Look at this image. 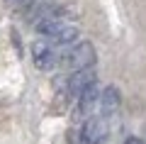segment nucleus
I'll return each instance as SVG.
<instances>
[{
	"label": "nucleus",
	"instance_id": "8",
	"mask_svg": "<svg viewBox=\"0 0 146 144\" xmlns=\"http://www.w3.org/2000/svg\"><path fill=\"white\" fill-rule=\"evenodd\" d=\"M10 5H29V3H34V0H7Z\"/></svg>",
	"mask_w": 146,
	"mask_h": 144
},
{
	"label": "nucleus",
	"instance_id": "9",
	"mask_svg": "<svg viewBox=\"0 0 146 144\" xmlns=\"http://www.w3.org/2000/svg\"><path fill=\"white\" fill-rule=\"evenodd\" d=\"M124 144H144V142L139 137H129V139H124Z\"/></svg>",
	"mask_w": 146,
	"mask_h": 144
},
{
	"label": "nucleus",
	"instance_id": "4",
	"mask_svg": "<svg viewBox=\"0 0 146 144\" xmlns=\"http://www.w3.org/2000/svg\"><path fill=\"white\" fill-rule=\"evenodd\" d=\"M95 81H98L95 68H83V71H73V73H71L66 88H68V93H71V95L80 98V95H83L90 86H95Z\"/></svg>",
	"mask_w": 146,
	"mask_h": 144
},
{
	"label": "nucleus",
	"instance_id": "2",
	"mask_svg": "<svg viewBox=\"0 0 146 144\" xmlns=\"http://www.w3.org/2000/svg\"><path fill=\"white\" fill-rule=\"evenodd\" d=\"M32 59H34V66L39 68V71H49V68H54L56 61H58L54 44L46 42V39H36L34 44H32Z\"/></svg>",
	"mask_w": 146,
	"mask_h": 144
},
{
	"label": "nucleus",
	"instance_id": "3",
	"mask_svg": "<svg viewBox=\"0 0 146 144\" xmlns=\"http://www.w3.org/2000/svg\"><path fill=\"white\" fill-rule=\"evenodd\" d=\"M107 132H110L107 120H105L102 115H93V117H88L85 125H83L80 142H83V144H100V142H105Z\"/></svg>",
	"mask_w": 146,
	"mask_h": 144
},
{
	"label": "nucleus",
	"instance_id": "6",
	"mask_svg": "<svg viewBox=\"0 0 146 144\" xmlns=\"http://www.w3.org/2000/svg\"><path fill=\"white\" fill-rule=\"evenodd\" d=\"M98 103H100V90H98V83H95V86H90L88 90H85L83 95L78 98V108H76V115H78V117H85V115H90V110H93Z\"/></svg>",
	"mask_w": 146,
	"mask_h": 144
},
{
	"label": "nucleus",
	"instance_id": "5",
	"mask_svg": "<svg viewBox=\"0 0 146 144\" xmlns=\"http://www.w3.org/2000/svg\"><path fill=\"white\" fill-rule=\"evenodd\" d=\"M100 115H102L105 120L107 117H112V115L119 110V105H122V95H119V90H117L115 86H107L102 93H100Z\"/></svg>",
	"mask_w": 146,
	"mask_h": 144
},
{
	"label": "nucleus",
	"instance_id": "7",
	"mask_svg": "<svg viewBox=\"0 0 146 144\" xmlns=\"http://www.w3.org/2000/svg\"><path fill=\"white\" fill-rule=\"evenodd\" d=\"M78 34H80V29L71 22V25H66L61 32H56L49 42H51V44H58V46H66V44H73V42L78 39Z\"/></svg>",
	"mask_w": 146,
	"mask_h": 144
},
{
	"label": "nucleus",
	"instance_id": "1",
	"mask_svg": "<svg viewBox=\"0 0 146 144\" xmlns=\"http://www.w3.org/2000/svg\"><path fill=\"white\" fill-rule=\"evenodd\" d=\"M95 59H98L95 46L90 44V42H78V44L66 54L63 64H66L68 68H73V71H83V68H93L95 66Z\"/></svg>",
	"mask_w": 146,
	"mask_h": 144
}]
</instances>
